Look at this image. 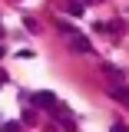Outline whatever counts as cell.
I'll return each instance as SVG.
<instances>
[{"mask_svg":"<svg viewBox=\"0 0 129 132\" xmlns=\"http://www.w3.org/2000/svg\"><path fill=\"white\" fill-rule=\"evenodd\" d=\"M53 109H56V119H60V126H63V129H73V126H76V116L70 112V106H63V102H56Z\"/></svg>","mask_w":129,"mask_h":132,"instance_id":"obj_1","label":"cell"},{"mask_svg":"<svg viewBox=\"0 0 129 132\" xmlns=\"http://www.w3.org/2000/svg\"><path fill=\"white\" fill-rule=\"evenodd\" d=\"M70 46L73 50H80V53H89V40H86V36H83V33H70Z\"/></svg>","mask_w":129,"mask_h":132,"instance_id":"obj_2","label":"cell"},{"mask_svg":"<svg viewBox=\"0 0 129 132\" xmlns=\"http://www.w3.org/2000/svg\"><path fill=\"white\" fill-rule=\"evenodd\" d=\"M33 106H40V109H50V106H56V96H53V93H36V96H33Z\"/></svg>","mask_w":129,"mask_h":132,"instance_id":"obj_3","label":"cell"},{"mask_svg":"<svg viewBox=\"0 0 129 132\" xmlns=\"http://www.w3.org/2000/svg\"><path fill=\"white\" fill-rule=\"evenodd\" d=\"M109 93H113V99H119V102L129 99V89H126V86H109Z\"/></svg>","mask_w":129,"mask_h":132,"instance_id":"obj_4","label":"cell"},{"mask_svg":"<svg viewBox=\"0 0 129 132\" xmlns=\"http://www.w3.org/2000/svg\"><path fill=\"white\" fill-rule=\"evenodd\" d=\"M66 13H73V16H83V3H80V0H73V3L66 7Z\"/></svg>","mask_w":129,"mask_h":132,"instance_id":"obj_5","label":"cell"},{"mask_svg":"<svg viewBox=\"0 0 129 132\" xmlns=\"http://www.w3.org/2000/svg\"><path fill=\"white\" fill-rule=\"evenodd\" d=\"M103 73H106V76H113V79H119V76H123V73H119L116 66H103Z\"/></svg>","mask_w":129,"mask_h":132,"instance_id":"obj_6","label":"cell"},{"mask_svg":"<svg viewBox=\"0 0 129 132\" xmlns=\"http://www.w3.org/2000/svg\"><path fill=\"white\" fill-rule=\"evenodd\" d=\"M0 132H20V126H17V122H3V126H0Z\"/></svg>","mask_w":129,"mask_h":132,"instance_id":"obj_7","label":"cell"},{"mask_svg":"<svg viewBox=\"0 0 129 132\" xmlns=\"http://www.w3.org/2000/svg\"><path fill=\"white\" fill-rule=\"evenodd\" d=\"M109 132H129V126H123V122H116V126H113Z\"/></svg>","mask_w":129,"mask_h":132,"instance_id":"obj_8","label":"cell"},{"mask_svg":"<svg viewBox=\"0 0 129 132\" xmlns=\"http://www.w3.org/2000/svg\"><path fill=\"white\" fill-rule=\"evenodd\" d=\"M86 3H96V0H86Z\"/></svg>","mask_w":129,"mask_h":132,"instance_id":"obj_9","label":"cell"}]
</instances>
